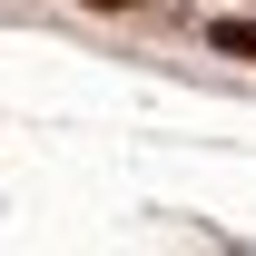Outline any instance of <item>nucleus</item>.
<instances>
[{"label": "nucleus", "mask_w": 256, "mask_h": 256, "mask_svg": "<svg viewBox=\"0 0 256 256\" xmlns=\"http://www.w3.org/2000/svg\"><path fill=\"white\" fill-rule=\"evenodd\" d=\"M217 50L226 60H256V20H217Z\"/></svg>", "instance_id": "f257e3e1"}, {"label": "nucleus", "mask_w": 256, "mask_h": 256, "mask_svg": "<svg viewBox=\"0 0 256 256\" xmlns=\"http://www.w3.org/2000/svg\"><path fill=\"white\" fill-rule=\"evenodd\" d=\"M89 10H128V0H89Z\"/></svg>", "instance_id": "f03ea898"}]
</instances>
